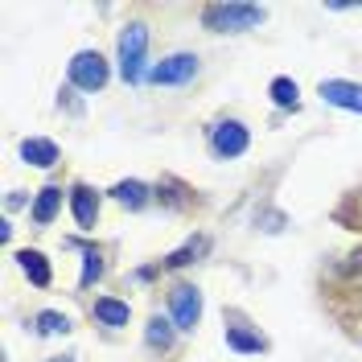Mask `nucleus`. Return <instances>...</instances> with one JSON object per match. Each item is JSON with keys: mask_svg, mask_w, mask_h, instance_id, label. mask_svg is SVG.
<instances>
[{"mask_svg": "<svg viewBox=\"0 0 362 362\" xmlns=\"http://www.w3.org/2000/svg\"><path fill=\"white\" fill-rule=\"evenodd\" d=\"M115 62H119V78L128 87H140L148 78V25L144 21H128L119 29V42H115Z\"/></svg>", "mask_w": 362, "mask_h": 362, "instance_id": "nucleus-1", "label": "nucleus"}, {"mask_svg": "<svg viewBox=\"0 0 362 362\" xmlns=\"http://www.w3.org/2000/svg\"><path fill=\"white\" fill-rule=\"evenodd\" d=\"M268 21L264 4H243V0H218L202 8V29L206 33H251Z\"/></svg>", "mask_w": 362, "mask_h": 362, "instance_id": "nucleus-2", "label": "nucleus"}, {"mask_svg": "<svg viewBox=\"0 0 362 362\" xmlns=\"http://www.w3.org/2000/svg\"><path fill=\"white\" fill-rule=\"evenodd\" d=\"M66 78H70L74 90L99 95V90L107 87V78H112V62H107L99 49H78V54L66 62Z\"/></svg>", "mask_w": 362, "mask_h": 362, "instance_id": "nucleus-3", "label": "nucleus"}, {"mask_svg": "<svg viewBox=\"0 0 362 362\" xmlns=\"http://www.w3.org/2000/svg\"><path fill=\"white\" fill-rule=\"evenodd\" d=\"M198 70H202V58H198V54L173 49V54H165L160 62H153V70H148L144 83H153V87H189V83L198 78Z\"/></svg>", "mask_w": 362, "mask_h": 362, "instance_id": "nucleus-4", "label": "nucleus"}, {"mask_svg": "<svg viewBox=\"0 0 362 362\" xmlns=\"http://www.w3.org/2000/svg\"><path fill=\"white\" fill-rule=\"evenodd\" d=\"M206 144H210V153L218 160H239L251 148V128L243 119H235V115L230 119H218V124H210Z\"/></svg>", "mask_w": 362, "mask_h": 362, "instance_id": "nucleus-5", "label": "nucleus"}, {"mask_svg": "<svg viewBox=\"0 0 362 362\" xmlns=\"http://www.w3.org/2000/svg\"><path fill=\"white\" fill-rule=\"evenodd\" d=\"M202 309H206V300H202V288L198 284H173L169 288V317H173V325H177L181 334H194L198 329V321H202Z\"/></svg>", "mask_w": 362, "mask_h": 362, "instance_id": "nucleus-6", "label": "nucleus"}, {"mask_svg": "<svg viewBox=\"0 0 362 362\" xmlns=\"http://www.w3.org/2000/svg\"><path fill=\"white\" fill-rule=\"evenodd\" d=\"M321 103H329V107H338V112H354L362 115V83H350V78H321Z\"/></svg>", "mask_w": 362, "mask_h": 362, "instance_id": "nucleus-7", "label": "nucleus"}, {"mask_svg": "<svg viewBox=\"0 0 362 362\" xmlns=\"http://www.w3.org/2000/svg\"><path fill=\"white\" fill-rule=\"evenodd\" d=\"M66 198H70V214H74L78 230H95V223H99V194L90 185H83V181H74Z\"/></svg>", "mask_w": 362, "mask_h": 362, "instance_id": "nucleus-8", "label": "nucleus"}, {"mask_svg": "<svg viewBox=\"0 0 362 362\" xmlns=\"http://www.w3.org/2000/svg\"><path fill=\"white\" fill-rule=\"evenodd\" d=\"M62 194H70V189H62V185H42L37 194H33V206H29V223L33 226H49L54 218H58V210H62Z\"/></svg>", "mask_w": 362, "mask_h": 362, "instance_id": "nucleus-9", "label": "nucleus"}, {"mask_svg": "<svg viewBox=\"0 0 362 362\" xmlns=\"http://www.w3.org/2000/svg\"><path fill=\"white\" fill-rule=\"evenodd\" d=\"M107 198H112V202H119L124 210H144V206H153V202H157L153 185H144V181H136V177L115 181L112 189H107Z\"/></svg>", "mask_w": 362, "mask_h": 362, "instance_id": "nucleus-10", "label": "nucleus"}, {"mask_svg": "<svg viewBox=\"0 0 362 362\" xmlns=\"http://www.w3.org/2000/svg\"><path fill=\"white\" fill-rule=\"evenodd\" d=\"M90 317H95V325H103V329H124V325L132 321V305L119 300V296H99V300L90 305Z\"/></svg>", "mask_w": 362, "mask_h": 362, "instance_id": "nucleus-11", "label": "nucleus"}, {"mask_svg": "<svg viewBox=\"0 0 362 362\" xmlns=\"http://www.w3.org/2000/svg\"><path fill=\"white\" fill-rule=\"evenodd\" d=\"M17 268L25 272V280H29L33 288H49V284H54V268H49L45 251H37V247H21L17 251Z\"/></svg>", "mask_w": 362, "mask_h": 362, "instance_id": "nucleus-12", "label": "nucleus"}, {"mask_svg": "<svg viewBox=\"0 0 362 362\" xmlns=\"http://www.w3.org/2000/svg\"><path fill=\"white\" fill-rule=\"evenodd\" d=\"M223 341H226V350H235V354H264L268 350V338L255 325H226Z\"/></svg>", "mask_w": 362, "mask_h": 362, "instance_id": "nucleus-13", "label": "nucleus"}, {"mask_svg": "<svg viewBox=\"0 0 362 362\" xmlns=\"http://www.w3.org/2000/svg\"><path fill=\"white\" fill-rule=\"evenodd\" d=\"M58 157H62V148L54 140H45V136H25L21 140V160L33 165V169H54Z\"/></svg>", "mask_w": 362, "mask_h": 362, "instance_id": "nucleus-14", "label": "nucleus"}, {"mask_svg": "<svg viewBox=\"0 0 362 362\" xmlns=\"http://www.w3.org/2000/svg\"><path fill=\"white\" fill-rule=\"evenodd\" d=\"M177 334H181V329L173 325V317L153 313V317H148V325H144V346H148V350H157V354H165V350H173Z\"/></svg>", "mask_w": 362, "mask_h": 362, "instance_id": "nucleus-15", "label": "nucleus"}, {"mask_svg": "<svg viewBox=\"0 0 362 362\" xmlns=\"http://www.w3.org/2000/svg\"><path fill=\"white\" fill-rule=\"evenodd\" d=\"M153 194H157V202L165 206V210H189V202H194L189 185L177 181V177H160L157 185H153Z\"/></svg>", "mask_w": 362, "mask_h": 362, "instance_id": "nucleus-16", "label": "nucleus"}, {"mask_svg": "<svg viewBox=\"0 0 362 362\" xmlns=\"http://www.w3.org/2000/svg\"><path fill=\"white\" fill-rule=\"evenodd\" d=\"M206 251H210V239H206V235H198V239L181 243L177 251H169V255H165V259H157V264H160V272H177V268H189V264H194L198 255H206Z\"/></svg>", "mask_w": 362, "mask_h": 362, "instance_id": "nucleus-17", "label": "nucleus"}, {"mask_svg": "<svg viewBox=\"0 0 362 362\" xmlns=\"http://www.w3.org/2000/svg\"><path fill=\"white\" fill-rule=\"evenodd\" d=\"M268 95L280 112H296L300 107V87H296V78H288V74H276L268 83Z\"/></svg>", "mask_w": 362, "mask_h": 362, "instance_id": "nucleus-18", "label": "nucleus"}, {"mask_svg": "<svg viewBox=\"0 0 362 362\" xmlns=\"http://www.w3.org/2000/svg\"><path fill=\"white\" fill-rule=\"evenodd\" d=\"M74 325H70L66 313H58V309H42V313H33V334L37 338H62L70 334Z\"/></svg>", "mask_w": 362, "mask_h": 362, "instance_id": "nucleus-19", "label": "nucleus"}, {"mask_svg": "<svg viewBox=\"0 0 362 362\" xmlns=\"http://www.w3.org/2000/svg\"><path fill=\"white\" fill-rule=\"evenodd\" d=\"M103 272H107V264H103V251H99V247H83V276H78V288L99 284V280H103Z\"/></svg>", "mask_w": 362, "mask_h": 362, "instance_id": "nucleus-20", "label": "nucleus"}, {"mask_svg": "<svg viewBox=\"0 0 362 362\" xmlns=\"http://www.w3.org/2000/svg\"><path fill=\"white\" fill-rule=\"evenodd\" d=\"M255 223L264 226L268 235H280V230L288 226V214H280V210H264V214H255Z\"/></svg>", "mask_w": 362, "mask_h": 362, "instance_id": "nucleus-21", "label": "nucleus"}, {"mask_svg": "<svg viewBox=\"0 0 362 362\" xmlns=\"http://www.w3.org/2000/svg\"><path fill=\"white\" fill-rule=\"evenodd\" d=\"M58 107H66V112H74V115H83V103L74 99V87H66V90H58Z\"/></svg>", "mask_w": 362, "mask_h": 362, "instance_id": "nucleus-22", "label": "nucleus"}, {"mask_svg": "<svg viewBox=\"0 0 362 362\" xmlns=\"http://www.w3.org/2000/svg\"><path fill=\"white\" fill-rule=\"evenodd\" d=\"M21 206H33L25 198V189H8V198H4V210H21Z\"/></svg>", "mask_w": 362, "mask_h": 362, "instance_id": "nucleus-23", "label": "nucleus"}, {"mask_svg": "<svg viewBox=\"0 0 362 362\" xmlns=\"http://www.w3.org/2000/svg\"><path fill=\"white\" fill-rule=\"evenodd\" d=\"M0 243H13V223L8 218H0Z\"/></svg>", "mask_w": 362, "mask_h": 362, "instance_id": "nucleus-24", "label": "nucleus"}, {"mask_svg": "<svg viewBox=\"0 0 362 362\" xmlns=\"http://www.w3.org/2000/svg\"><path fill=\"white\" fill-rule=\"evenodd\" d=\"M341 272H362V251H354L350 264H341Z\"/></svg>", "mask_w": 362, "mask_h": 362, "instance_id": "nucleus-25", "label": "nucleus"}, {"mask_svg": "<svg viewBox=\"0 0 362 362\" xmlns=\"http://www.w3.org/2000/svg\"><path fill=\"white\" fill-rule=\"evenodd\" d=\"M45 362H74V354H58V358H45Z\"/></svg>", "mask_w": 362, "mask_h": 362, "instance_id": "nucleus-26", "label": "nucleus"}]
</instances>
